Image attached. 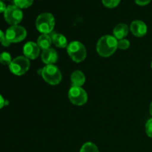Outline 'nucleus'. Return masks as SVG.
<instances>
[{"instance_id": "obj_1", "label": "nucleus", "mask_w": 152, "mask_h": 152, "mask_svg": "<svg viewBox=\"0 0 152 152\" xmlns=\"http://www.w3.org/2000/svg\"><path fill=\"white\" fill-rule=\"evenodd\" d=\"M118 40L111 35L101 37L96 44V51L102 57H109L117 50Z\"/></svg>"}, {"instance_id": "obj_2", "label": "nucleus", "mask_w": 152, "mask_h": 152, "mask_svg": "<svg viewBox=\"0 0 152 152\" xmlns=\"http://www.w3.org/2000/svg\"><path fill=\"white\" fill-rule=\"evenodd\" d=\"M36 28L42 34L52 32L55 26V19L50 13H42L36 19Z\"/></svg>"}, {"instance_id": "obj_3", "label": "nucleus", "mask_w": 152, "mask_h": 152, "mask_svg": "<svg viewBox=\"0 0 152 152\" xmlns=\"http://www.w3.org/2000/svg\"><path fill=\"white\" fill-rule=\"evenodd\" d=\"M42 77L49 85L56 86L62 81V74L59 68L54 65H45L42 68Z\"/></svg>"}, {"instance_id": "obj_4", "label": "nucleus", "mask_w": 152, "mask_h": 152, "mask_svg": "<svg viewBox=\"0 0 152 152\" xmlns=\"http://www.w3.org/2000/svg\"><path fill=\"white\" fill-rule=\"evenodd\" d=\"M67 52L73 61L81 62L85 60L87 51L84 45L79 41H73L67 46Z\"/></svg>"}, {"instance_id": "obj_5", "label": "nucleus", "mask_w": 152, "mask_h": 152, "mask_svg": "<svg viewBox=\"0 0 152 152\" xmlns=\"http://www.w3.org/2000/svg\"><path fill=\"white\" fill-rule=\"evenodd\" d=\"M30 60L24 56H19L14 58L9 65L10 72L16 76H22L28 72L30 68Z\"/></svg>"}, {"instance_id": "obj_6", "label": "nucleus", "mask_w": 152, "mask_h": 152, "mask_svg": "<svg viewBox=\"0 0 152 152\" xmlns=\"http://www.w3.org/2000/svg\"><path fill=\"white\" fill-rule=\"evenodd\" d=\"M27 37V31L20 25H11L5 32V37L10 43H18L23 41Z\"/></svg>"}, {"instance_id": "obj_7", "label": "nucleus", "mask_w": 152, "mask_h": 152, "mask_svg": "<svg viewBox=\"0 0 152 152\" xmlns=\"http://www.w3.org/2000/svg\"><path fill=\"white\" fill-rule=\"evenodd\" d=\"M68 99L74 105L81 106L87 102L88 94L82 87L71 86L68 91Z\"/></svg>"}, {"instance_id": "obj_8", "label": "nucleus", "mask_w": 152, "mask_h": 152, "mask_svg": "<svg viewBox=\"0 0 152 152\" xmlns=\"http://www.w3.org/2000/svg\"><path fill=\"white\" fill-rule=\"evenodd\" d=\"M4 17L6 22L10 25H17L23 19L22 9L15 4L8 5L4 12Z\"/></svg>"}, {"instance_id": "obj_9", "label": "nucleus", "mask_w": 152, "mask_h": 152, "mask_svg": "<svg viewBox=\"0 0 152 152\" xmlns=\"http://www.w3.org/2000/svg\"><path fill=\"white\" fill-rule=\"evenodd\" d=\"M24 56L28 59H35L39 56L40 48L37 43L34 42H28L23 47Z\"/></svg>"}, {"instance_id": "obj_10", "label": "nucleus", "mask_w": 152, "mask_h": 152, "mask_svg": "<svg viewBox=\"0 0 152 152\" xmlns=\"http://www.w3.org/2000/svg\"><path fill=\"white\" fill-rule=\"evenodd\" d=\"M130 31L137 37H144L147 34L148 28L146 24L141 20H135L131 23Z\"/></svg>"}, {"instance_id": "obj_11", "label": "nucleus", "mask_w": 152, "mask_h": 152, "mask_svg": "<svg viewBox=\"0 0 152 152\" xmlns=\"http://www.w3.org/2000/svg\"><path fill=\"white\" fill-rule=\"evenodd\" d=\"M41 59L46 65H53L57 62V52L51 48L42 50V53L41 54Z\"/></svg>"}, {"instance_id": "obj_12", "label": "nucleus", "mask_w": 152, "mask_h": 152, "mask_svg": "<svg viewBox=\"0 0 152 152\" xmlns=\"http://www.w3.org/2000/svg\"><path fill=\"white\" fill-rule=\"evenodd\" d=\"M129 32V28L126 24L125 23H120L115 26L114 28V37H115L117 39H124L126 36L128 35Z\"/></svg>"}, {"instance_id": "obj_13", "label": "nucleus", "mask_w": 152, "mask_h": 152, "mask_svg": "<svg viewBox=\"0 0 152 152\" xmlns=\"http://www.w3.org/2000/svg\"><path fill=\"white\" fill-rule=\"evenodd\" d=\"M71 81L72 86L81 87L86 83V76L81 71L77 70L71 74Z\"/></svg>"}, {"instance_id": "obj_14", "label": "nucleus", "mask_w": 152, "mask_h": 152, "mask_svg": "<svg viewBox=\"0 0 152 152\" xmlns=\"http://www.w3.org/2000/svg\"><path fill=\"white\" fill-rule=\"evenodd\" d=\"M52 43L56 47L59 48H65L68 46V41L66 37L61 34H53L51 36Z\"/></svg>"}, {"instance_id": "obj_15", "label": "nucleus", "mask_w": 152, "mask_h": 152, "mask_svg": "<svg viewBox=\"0 0 152 152\" xmlns=\"http://www.w3.org/2000/svg\"><path fill=\"white\" fill-rule=\"evenodd\" d=\"M37 45L42 50H46V49L50 48L52 45L51 37L48 34H42L37 39Z\"/></svg>"}, {"instance_id": "obj_16", "label": "nucleus", "mask_w": 152, "mask_h": 152, "mask_svg": "<svg viewBox=\"0 0 152 152\" xmlns=\"http://www.w3.org/2000/svg\"><path fill=\"white\" fill-rule=\"evenodd\" d=\"M80 152H99L97 146L91 142H87L83 145Z\"/></svg>"}, {"instance_id": "obj_17", "label": "nucleus", "mask_w": 152, "mask_h": 152, "mask_svg": "<svg viewBox=\"0 0 152 152\" xmlns=\"http://www.w3.org/2000/svg\"><path fill=\"white\" fill-rule=\"evenodd\" d=\"M12 60H13V59H12L11 55L8 52L4 51L0 53V63L1 65H8L9 66V65L11 63Z\"/></svg>"}, {"instance_id": "obj_18", "label": "nucleus", "mask_w": 152, "mask_h": 152, "mask_svg": "<svg viewBox=\"0 0 152 152\" xmlns=\"http://www.w3.org/2000/svg\"><path fill=\"white\" fill-rule=\"evenodd\" d=\"M13 2L16 6L20 9L28 8L32 5L34 0H13Z\"/></svg>"}, {"instance_id": "obj_19", "label": "nucleus", "mask_w": 152, "mask_h": 152, "mask_svg": "<svg viewBox=\"0 0 152 152\" xmlns=\"http://www.w3.org/2000/svg\"><path fill=\"white\" fill-rule=\"evenodd\" d=\"M121 0H102V4L108 8H114L120 4Z\"/></svg>"}, {"instance_id": "obj_20", "label": "nucleus", "mask_w": 152, "mask_h": 152, "mask_svg": "<svg viewBox=\"0 0 152 152\" xmlns=\"http://www.w3.org/2000/svg\"><path fill=\"white\" fill-rule=\"evenodd\" d=\"M130 47V42L126 39H122L117 42V48L121 50H126Z\"/></svg>"}, {"instance_id": "obj_21", "label": "nucleus", "mask_w": 152, "mask_h": 152, "mask_svg": "<svg viewBox=\"0 0 152 152\" xmlns=\"http://www.w3.org/2000/svg\"><path fill=\"white\" fill-rule=\"evenodd\" d=\"M145 132L149 137L152 138V118L148 120L145 124Z\"/></svg>"}, {"instance_id": "obj_22", "label": "nucleus", "mask_w": 152, "mask_h": 152, "mask_svg": "<svg viewBox=\"0 0 152 152\" xmlns=\"http://www.w3.org/2000/svg\"><path fill=\"white\" fill-rule=\"evenodd\" d=\"M136 4H137L138 5H140V6H144V5H146V4H149L150 1L151 0H134Z\"/></svg>"}, {"instance_id": "obj_23", "label": "nucleus", "mask_w": 152, "mask_h": 152, "mask_svg": "<svg viewBox=\"0 0 152 152\" xmlns=\"http://www.w3.org/2000/svg\"><path fill=\"white\" fill-rule=\"evenodd\" d=\"M6 8H7V6L6 4L3 2L1 0H0V13H4L5 11Z\"/></svg>"}, {"instance_id": "obj_24", "label": "nucleus", "mask_w": 152, "mask_h": 152, "mask_svg": "<svg viewBox=\"0 0 152 152\" xmlns=\"http://www.w3.org/2000/svg\"><path fill=\"white\" fill-rule=\"evenodd\" d=\"M5 100L6 99H4V97L0 94V109H1L4 106H5Z\"/></svg>"}, {"instance_id": "obj_25", "label": "nucleus", "mask_w": 152, "mask_h": 152, "mask_svg": "<svg viewBox=\"0 0 152 152\" xmlns=\"http://www.w3.org/2000/svg\"><path fill=\"white\" fill-rule=\"evenodd\" d=\"M1 45H2L3 46H4V47H9V46L10 45V44H11V43L10 42L8 41V40L7 39H6V37H5V39H4V40H3L2 42H1Z\"/></svg>"}, {"instance_id": "obj_26", "label": "nucleus", "mask_w": 152, "mask_h": 152, "mask_svg": "<svg viewBox=\"0 0 152 152\" xmlns=\"http://www.w3.org/2000/svg\"><path fill=\"white\" fill-rule=\"evenodd\" d=\"M5 39V34L1 30H0V43Z\"/></svg>"}, {"instance_id": "obj_27", "label": "nucleus", "mask_w": 152, "mask_h": 152, "mask_svg": "<svg viewBox=\"0 0 152 152\" xmlns=\"http://www.w3.org/2000/svg\"><path fill=\"white\" fill-rule=\"evenodd\" d=\"M149 111H150V114H151V115L152 116V102L151 103V105H150V107H149Z\"/></svg>"}, {"instance_id": "obj_28", "label": "nucleus", "mask_w": 152, "mask_h": 152, "mask_svg": "<svg viewBox=\"0 0 152 152\" xmlns=\"http://www.w3.org/2000/svg\"><path fill=\"white\" fill-rule=\"evenodd\" d=\"M151 68H152V62H151Z\"/></svg>"}]
</instances>
